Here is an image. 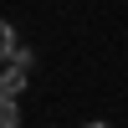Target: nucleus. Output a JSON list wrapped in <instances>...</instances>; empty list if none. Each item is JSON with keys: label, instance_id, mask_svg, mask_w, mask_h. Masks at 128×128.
Instances as JSON below:
<instances>
[{"label": "nucleus", "instance_id": "nucleus-1", "mask_svg": "<svg viewBox=\"0 0 128 128\" xmlns=\"http://www.w3.org/2000/svg\"><path fill=\"white\" fill-rule=\"evenodd\" d=\"M20 87H26V72H20V62L0 77V98H20Z\"/></svg>", "mask_w": 128, "mask_h": 128}, {"label": "nucleus", "instance_id": "nucleus-2", "mask_svg": "<svg viewBox=\"0 0 128 128\" xmlns=\"http://www.w3.org/2000/svg\"><path fill=\"white\" fill-rule=\"evenodd\" d=\"M0 128H20V102L16 98H0Z\"/></svg>", "mask_w": 128, "mask_h": 128}, {"label": "nucleus", "instance_id": "nucleus-3", "mask_svg": "<svg viewBox=\"0 0 128 128\" xmlns=\"http://www.w3.org/2000/svg\"><path fill=\"white\" fill-rule=\"evenodd\" d=\"M16 56V31H10V20H0V62Z\"/></svg>", "mask_w": 128, "mask_h": 128}, {"label": "nucleus", "instance_id": "nucleus-4", "mask_svg": "<svg viewBox=\"0 0 128 128\" xmlns=\"http://www.w3.org/2000/svg\"><path fill=\"white\" fill-rule=\"evenodd\" d=\"M82 128H108V123H82Z\"/></svg>", "mask_w": 128, "mask_h": 128}]
</instances>
